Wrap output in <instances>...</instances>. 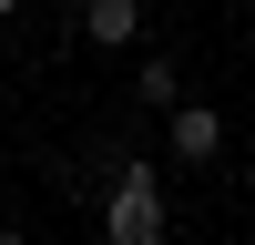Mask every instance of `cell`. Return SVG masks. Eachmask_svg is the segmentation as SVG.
Here are the masks:
<instances>
[{
  "label": "cell",
  "mask_w": 255,
  "mask_h": 245,
  "mask_svg": "<svg viewBox=\"0 0 255 245\" xmlns=\"http://www.w3.org/2000/svg\"><path fill=\"white\" fill-rule=\"evenodd\" d=\"M102 245H163V184L153 163H123L102 194Z\"/></svg>",
  "instance_id": "6da1fadb"
},
{
  "label": "cell",
  "mask_w": 255,
  "mask_h": 245,
  "mask_svg": "<svg viewBox=\"0 0 255 245\" xmlns=\"http://www.w3.org/2000/svg\"><path fill=\"white\" fill-rule=\"evenodd\" d=\"M133 31H143V0H82V41H102V51H123Z\"/></svg>",
  "instance_id": "7a4b0ae2"
},
{
  "label": "cell",
  "mask_w": 255,
  "mask_h": 245,
  "mask_svg": "<svg viewBox=\"0 0 255 245\" xmlns=\"http://www.w3.org/2000/svg\"><path fill=\"white\" fill-rule=\"evenodd\" d=\"M174 153H184V163H215V153H225V122H215V102H184V113H174Z\"/></svg>",
  "instance_id": "3957f363"
},
{
  "label": "cell",
  "mask_w": 255,
  "mask_h": 245,
  "mask_svg": "<svg viewBox=\"0 0 255 245\" xmlns=\"http://www.w3.org/2000/svg\"><path fill=\"white\" fill-rule=\"evenodd\" d=\"M133 82H143V102H163V113H184V82H174V61H143Z\"/></svg>",
  "instance_id": "277c9868"
},
{
  "label": "cell",
  "mask_w": 255,
  "mask_h": 245,
  "mask_svg": "<svg viewBox=\"0 0 255 245\" xmlns=\"http://www.w3.org/2000/svg\"><path fill=\"white\" fill-rule=\"evenodd\" d=\"M0 245H20V225H0Z\"/></svg>",
  "instance_id": "5b68a950"
},
{
  "label": "cell",
  "mask_w": 255,
  "mask_h": 245,
  "mask_svg": "<svg viewBox=\"0 0 255 245\" xmlns=\"http://www.w3.org/2000/svg\"><path fill=\"white\" fill-rule=\"evenodd\" d=\"M10 10H20V0H0V20H10Z\"/></svg>",
  "instance_id": "8992f818"
},
{
  "label": "cell",
  "mask_w": 255,
  "mask_h": 245,
  "mask_svg": "<svg viewBox=\"0 0 255 245\" xmlns=\"http://www.w3.org/2000/svg\"><path fill=\"white\" fill-rule=\"evenodd\" d=\"M245 184H255V163H245Z\"/></svg>",
  "instance_id": "52a82bcc"
}]
</instances>
